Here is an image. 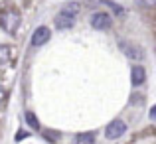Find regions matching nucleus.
I'll use <instances>...</instances> for the list:
<instances>
[{"mask_svg": "<svg viewBox=\"0 0 156 144\" xmlns=\"http://www.w3.org/2000/svg\"><path fill=\"white\" fill-rule=\"evenodd\" d=\"M121 47L130 59H142V57H144V51H142L140 47L133 46V44H129V42H121Z\"/></svg>", "mask_w": 156, "mask_h": 144, "instance_id": "0eeeda50", "label": "nucleus"}, {"mask_svg": "<svg viewBox=\"0 0 156 144\" xmlns=\"http://www.w3.org/2000/svg\"><path fill=\"white\" fill-rule=\"evenodd\" d=\"M50 28H46V26H40V28H36L34 30V34H32V40H30V44L34 47H40V46H44V44L50 40Z\"/></svg>", "mask_w": 156, "mask_h": 144, "instance_id": "39448f33", "label": "nucleus"}, {"mask_svg": "<svg viewBox=\"0 0 156 144\" xmlns=\"http://www.w3.org/2000/svg\"><path fill=\"white\" fill-rule=\"evenodd\" d=\"M107 6H109V8H113V12H115V14H119V16H121V14H125V10H122V8L121 6H117V4H115V2H109V0H107Z\"/></svg>", "mask_w": 156, "mask_h": 144, "instance_id": "ddd939ff", "label": "nucleus"}, {"mask_svg": "<svg viewBox=\"0 0 156 144\" xmlns=\"http://www.w3.org/2000/svg\"><path fill=\"white\" fill-rule=\"evenodd\" d=\"M130 81H133L134 87L142 85L146 81V69L142 65H133V69H130Z\"/></svg>", "mask_w": 156, "mask_h": 144, "instance_id": "423d86ee", "label": "nucleus"}, {"mask_svg": "<svg viewBox=\"0 0 156 144\" xmlns=\"http://www.w3.org/2000/svg\"><path fill=\"white\" fill-rule=\"evenodd\" d=\"M44 138L46 140H50L51 144H55L59 140V132H53V130H44Z\"/></svg>", "mask_w": 156, "mask_h": 144, "instance_id": "9b49d317", "label": "nucleus"}, {"mask_svg": "<svg viewBox=\"0 0 156 144\" xmlns=\"http://www.w3.org/2000/svg\"><path fill=\"white\" fill-rule=\"evenodd\" d=\"M134 2H136L138 6H142V8H152L156 4V0H134Z\"/></svg>", "mask_w": 156, "mask_h": 144, "instance_id": "f8f14e48", "label": "nucleus"}, {"mask_svg": "<svg viewBox=\"0 0 156 144\" xmlns=\"http://www.w3.org/2000/svg\"><path fill=\"white\" fill-rule=\"evenodd\" d=\"M26 122H28V126H30L32 130H40V121L36 118L34 113H30V111L26 113Z\"/></svg>", "mask_w": 156, "mask_h": 144, "instance_id": "9d476101", "label": "nucleus"}, {"mask_svg": "<svg viewBox=\"0 0 156 144\" xmlns=\"http://www.w3.org/2000/svg\"><path fill=\"white\" fill-rule=\"evenodd\" d=\"M10 59H12V46L0 44V67H2V65H6Z\"/></svg>", "mask_w": 156, "mask_h": 144, "instance_id": "6e6552de", "label": "nucleus"}, {"mask_svg": "<svg viewBox=\"0 0 156 144\" xmlns=\"http://www.w3.org/2000/svg\"><path fill=\"white\" fill-rule=\"evenodd\" d=\"M73 144H95V132H81V134H77Z\"/></svg>", "mask_w": 156, "mask_h": 144, "instance_id": "1a4fd4ad", "label": "nucleus"}, {"mask_svg": "<svg viewBox=\"0 0 156 144\" xmlns=\"http://www.w3.org/2000/svg\"><path fill=\"white\" fill-rule=\"evenodd\" d=\"M154 114H156V109L152 107V109H150V114H148V117H150V118H154Z\"/></svg>", "mask_w": 156, "mask_h": 144, "instance_id": "4468645a", "label": "nucleus"}, {"mask_svg": "<svg viewBox=\"0 0 156 144\" xmlns=\"http://www.w3.org/2000/svg\"><path fill=\"white\" fill-rule=\"evenodd\" d=\"M125 132H126V122L121 121V118L111 121L109 125H107V128H105V136L109 138V140H117V138H121Z\"/></svg>", "mask_w": 156, "mask_h": 144, "instance_id": "7ed1b4c3", "label": "nucleus"}, {"mask_svg": "<svg viewBox=\"0 0 156 144\" xmlns=\"http://www.w3.org/2000/svg\"><path fill=\"white\" fill-rule=\"evenodd\" d=\"M77 14H79V4H67L55 14V28L57 30H69L75 24Z\"/></svg>", "mask_w": 156, "mask_h": 144, "instance_id": "f03ea898", "label": "nucleus"}, {"mask_svg": "<svg viewBox=\"0 0 156 144\" xmlns=\"http://www.w3.org/2000/svg\"><path fill=\"white\" fill-rule=\"evenodd\" d=\"M22 24V14H20L18 8L10 6V8H4L0 12V28H2L6 34H16Z\"/></svg>", "mask_w": 156, "mask_h": 144, "instance_id": "f257e3e1", "label": "nucleus"}, {"mask_svg": "<svg viewBox=\"0 0 156 144\" xmlns=\"http://www.w3.org/2000/svg\"><path fill=\"white\" fill-rule=\"evenodd\" d=\"M91 28L93 30H99V32L111 28V16L107 12H95L91 16Z\"/></svg>", "mask_w": 156, "mask_h": 144, "instance_id": "20e7f679", "label": "nucleus"}]
</instances>
